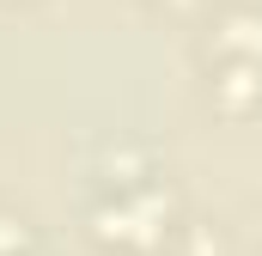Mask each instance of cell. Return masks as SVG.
Instances as JSON below:
<instances>
[{
	"label": "cell",
	"mask_w": 262,
	"mask_h": 256,
	"mask_svg": "<svg viewBox=\"0 0 262 256\" xmlns=\"http://www.w3.org/2000/svg\"><path fill=\"white\" fill-rule=\"evenodd\" d=\"M207 49L220 61H262V6H226L213 18Z\"/></svg>",
	"instance_id": "6da1fadb"
},
{
	"label": "cell",
	"mask_w": 262,
	"mask_h": 256,
	"mask_svg": "<svg viewBox=\"0 0 262 256\" xmlns=\"http://www.w3.org/2000/svg\"><path fill=\"white\" fill-rule=\"evenodd\" d=\"M146 6H152V12H171V18H183V12H195L201 0H146Z\"/></svg>",
	"instance_id": "277c9868"
},
{
	"label": "cell",
	"mask_w": 262,
	"mask_h": 256,
	"mask_svg": "<svg viewBox=\"0 0 262 256\" xmlns=\"http://www.w3.org/2000/svg\"><path fill=\"white\" fill-rule=\"evenodd\" d=\"M256 98H262V61H226L213 73V104L226 116H244Z\"/></svg>",
	"instance_id": "7a4b0ae2"
},
{
	"label": "cell",
	"mask_w": 262,
	"mask_h": 256,
	"mask_svg": "<svg viewBox=\"0 0 262 256\" xmlns=\"http://www.w3.org/2000/svg\"><path fill=\"white\" fill-rule=\"evenodd\" d=\"M0 256H31V226L0 207Z\"/></svg>",
	"instance_id": "3957f363"
}]
</instances>
